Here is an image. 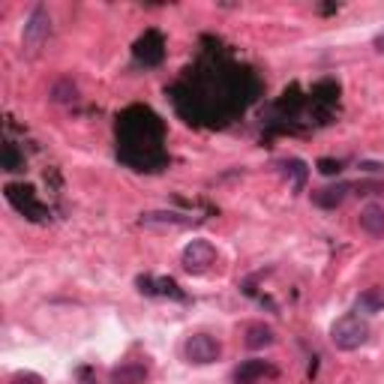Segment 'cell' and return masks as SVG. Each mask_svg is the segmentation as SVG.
I'll return each instance as SVG.
<instances>
[{"instance_id": "cell-1", "label": "cell", "mask_w": 384, "mask_h": 384, "mask_svg": "<svg viewBox=\"0 0 384 384\" xmlns=\"http://www.w3.org/2000/svg\"><path fill=\"white\" fill-rule=\"evenodd\" d=\"M118 138H120V157L123 162L135 165V169H159L165 162L162 153V120L150 108H126L118 123Z\"/></svg>"}, {"instance_id": "cell-2", "label": "cell", "mask_w": 384, "mask_h": 384, "mask_svg": "<svg viewBox=\"0 0 384 384\" xmlns=\"http://www.w3.org/2000/svg\"><path fill=\"white\" fill-rule=\"evenodd\" d=\"M366 337H369V324L363 322L361 315H354V312L342 315L339 322L330 327V342H334L339 351H354V349H361V345L366 342Z\"/></svg>"}, {"instance_id": "cell-3", "label": "cell", "mask_w": 384, "mask_h": 384, "mask_svg": "<svg viewBox=\"0 0 384 384\" xmlns=\"http://www.w3.org/2000/svg\"><path fill=\"white\" fill-rule=\"evenodd\" d=\"M183 354H186V361L189 363H198V366H208L213 361H220V354H222V345L216 337L210 334H192L183 345Z\"/></svg>"}, {"instance_id": "cell-4", "label": "cell", "mask_w": 384, "mask_h": 384, "mask_svg": "<svg viewBox=\"0 0 384 384\" xmlns=\"http://www.w3.org/2000/svg\"><path fill=\"white\" fill-rule=\"evenodd\" d=\"M181 261H183V271H189V273H208L216 264V247L210 240H192L183 249Z\"/></svg>"}, {"instance_id": "cell-5", "label": "cell", "mask_w": 384, "mask_h": 384, "mask_svg": "<svg viewBox=\"0 0 384 384\" xmlns=\"http://www.w3.org/2000/svg\"><path fill=\"white\" fill-rule=\"evenodd\" d=\"M6 198L9 204L16 208L18 213L30 216V220H43L45 216V208L40 204V198H36V192L30 186H21V183H9L6 186Z\"/></svg>"}, {"instance_id": "cell-6", "label": "cell", "mask_w": 384, "mask_h": 384, "mask_svg": "<svg viewBox=\"0 0 384 384\" xmlns=\"http://www.w3.org/2000/svg\"><path fill=\"white\" fill-rule=\"evenodd\" d=\"M135 60L145 67H159L165 60V40L159 30H145V36L135 43Z\"/></svg>"}, {"instance_id": "cell-7", "label": "cell", "mask_w": 384, "mask_h": 384, "mask_svg": "<svg viewBox=\"0 0 384 384\" xmlns=\"http://www.w3.org/2000/svg\"><path fill=\"white\" fill-rule=\"evenodd\" d=\"M48 30H51V18H48V9L45 6H36L30 12L28 24H24V48L36 51L45 40H48Z\"/></svg>"}, {"instance_id": "cell-8", "label": "cell", "mask_w": 384, "mask_h": 384, "mask_svg": "<svg viewBox=\"0 0 384 384\" xmlns=\"http://www.w3.org/2000/svg\"><path fill=\"white\" fill-rule=\"evenodd\" d=\"M147 366L142 361H126L111 369V384H145L147 381Z\"/></svg>"}, {"instance_id": "cell-9", "label": "cell", "mask_w": 384, "mask_h": 384, "mask_svg": "<svg viewBox=\"0 0 384 384\" xmlns=\"http://www.w3.org/2000/svg\"><path fill=\"white\" fill-rule=\"evenodd\" d=\"M264 375H276V369L271 363H264V361H247V363H240L235 369V384H252V381H259Z\"/></svg>"}, {"instance_id": "cell-10", "label": "cell", "mask_w": 384, "mask_h": 384, "mask_svg": "<svg viewBox=\"0 0 384 384\" xmlns=\"http://www.w3.org/2000/svg\"><path fill=\"white\" fill-rule=\"evenodd\" d=\"M361 228L369 232L373 237L384 235V208L381 204H366V208L361 210Z\"/></svg>"}, {"instance_id": "cell-11", "label": "cell", "mask_w": 384, "mask_h": 384, "mask_svg": "<svg viewBox=\"0 0 384 384\" xmlns=\"http://www.w3.org/2000/svg\"><path fill=\"white\" fill-rule=\"evenodd\" d=\"M345 192H349V183H339V186H324V189L312 192V201L318 204V208H327V210H334L337 204H342Z\"/></svg>"}, {"instance_id": "cell-12", "label": "cell", "mask_w": 384, "mask_h": 384, "mask_svg": "<svg viewBox=\"0 0 384 384\" xmlns=\"http://www.w3.org/2000/svg\"><path fill=\"white\" fill-rule=\"evenodd\" d=\"M357 310L366 312V315H375L384 310V288H366L361 291V298H357Z\"/></svg>"}, {"instance_id": "cell-13", "label": "cell", "mask_w": 384, "mask_h": 384, "mask_svg": "<svg viewBox=\"0 0 384 384\" xmlns=\"http://www.w3.org/2000/svg\"><path fill=\"white\" fill-rule=\"evenodd\" d=\"M273 342V330L264 324H249L247 327V349H264Z\"/></svg>"}, {"instance_id": "cell-14", "label": "cell", "mask_w": 384, "mask_h": 384, "mask_svg": "<svg viewBox=\"0 0 384 384\" xmlns=\"http://www.w3.org/2000/svg\"><path fill=\"white\" fill-rule=\"evenodd\" d=\"M0 162H4V169H6V171H21V169H24V157L16 150V145H4Z\"/></svg>"}, {"instance_id": "cell-15", "label": "cell", "mask_w": 384, "mask_h": 384, "mask_svg": "<svg viewBox=\"0 0 384 384\" xmlns=\"http://www.w3.org/2000/svg\"><path fill=\"white\" fill-rule=\"evenodd\" d=\"M288 165H291L288 171H294V189L300 192V189H303V181H306V169H303V162H300V159H291Z\"/></svg>"}, {"instance_id": "cell-16", "label": "cell", "mask_w": 384, "mask_h": 384, "mask_svg": "<svg viewBox=\"0 0 384 384\" xmlns=\"http://www.w3.org/2000/svg\"><path fill=\"white\" fill-rule=\"evenodd\" d=\"M69 96L75 99V84H72V81H60V84L55 87V99H57V102H67Z\"/></svg>"}, {"instance_id": "cell-17", "label": "cell", "mask_w": 384, "mask_h": 384, "mask_svg": "<svg viewBox=\"0 0 384 384\" xmlns=\"http://www.w3.org/2000/svg\"><path fill=\"white\" fill-rule=\"evenodd\" d=\"M339 169H342V165H339L337 159H318V171H322V174H327V177L339 174Z\"/></svg>"}, {"instance_id": "cell-18", "label": "cell", "mask_w": 384, "mask_h": 384, "mask_svg": "<svg viewBox=\"0 0 384 384\" xmlns=\"http://www.w3.org/2000/svg\"><path fill=\"white\" fill-rule=\"evenodd\" d=\"M9 384H43V378L36 373H16L9 378Z\"/></svg>"}, {"instance_id": "cell-19", "label": "cell", "mask_w": 384, "mask_h": 384, "mask_svg": "<svg viewBox=\"0 0 384 384\" xmlns=\"http://www.w3.org/2000/svg\"><path fill=\"white\" fill-rule=\"evenodd\" d=\"M75 375H79L81 384H96V375H94V369H91V366H81Z\"/></svg>"}, {"instance_id": "cell-20", "label": "cell", "mask_w": 384, "mask_h": 384, "mask_svg": "<svg viewBox=\"0 0 384 384\" xmlns=\"http://www.w3.org/2000/svg\"><path fill=\"white\" fill-rule=\"evenodd\" d=\"M375 48H378V51H384V33H378V36H375Z\"/></svg>"}]
</instances>
